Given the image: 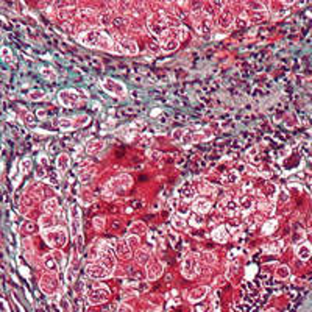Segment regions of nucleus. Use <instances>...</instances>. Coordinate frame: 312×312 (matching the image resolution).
Instances as JSON below:
<instances>
[{
  "mask_svg": "<svg viewBox=\"0 0 312 312\" xmlns=\"http://www.w3.org/2000/svg\"><path fill=\"white\" fill-rule=\"evenodd\" d=\"M78 41L86 47L106 50V52H111V48L114 45V41L111 39V36L100 28H91L87 31H83L81 35H78Z\"/></svg>",
  "mask_w": 312,
  "mask_h": 312,
  "instance_id": "nucleus-1",
  "label": "nucleus"
},
{
  "mask_svg": "<svg viewBox=\"0 0 312 312\" xmlns=\"http://www.w3.org/2000/svg\"><path fill=\"white\" fill-rule=\"evenodd\" d=\"M184 36H186V30L184 28H181V33L178 31V28L167 30L159 37L162 50L164 52H173V50H177L178 45H179V42H181V39H183Z\"/></svg>",
  "mask_w": 312,
  "mask_h": 312,
  "instance_id": "nucleus-2",
  "label": "nucleus"
},
{
  "mask_svg": "<svg viewBox=\"0 0 312 312\" xmlns=\"http://www.w3.org/2000/svg\"><path fill=\"white\" fill-rule=\"evenodd\" d=\"M169 22H170V19H169L167 16H164V13H158L155 16H150V19H148V28L151 30L153 35H156L158 37H161L167 30H170V28H169Z\"/></svg>",
  "mask_w": 312,
  "mask_h": 312,
  "instance_id": "nucleus-3",
  "label": "nucleus"
},
{
  "mask_svg": "<svg viewBox=\"0 0 312 312\" xmlns=\"http://www.w3.org/2000/svg\"><path fill=\"white\" fill-rule=\"evenodd\" d=\"M192 24L194 28L200 33V35H205V33H211L212 31V22L211 16H208L205 11H195L192 14Z\"/></svg>",
  "mask_w": 312,
  "mask_h": 312,
  "instance_id": "nucleus-4",
  "label": "nucleus"
},
{
  "mask_svg": "<svg viewBox=\"0 0 312 312\" xmlns=\"http://www.w3.org/2000/svg\"><path fill=\"white\" fill-rule=\"evenodd\" d=\"M100 86L103 87V91L108 92V94L112 95V97H125L128 94L127 86H125L122 81H117L114 78H103Z\"/></svg>",
  "mask_w": 312,
  "mask_h": 312,
  "instance_id": "nucleus-5",
  "label": "nucleus"
},
{
  "mask_svg": "<svg viewBox=\"0 0 312 312\" xmlns=\"http://www.w3.org/2000/svg\"><path fill=\"white\" fill-rule=\"evenodd\" d=\"M44 239L48 242V245L52 247H56V248H61L67 244V233H66L64 228H56V229H52L48 233H44Z\"/></svg>",
  "mask_w": 312,
  "mask_h": 312,
  "instance_id": "nucleus-6",
  "label": "nucleus"
},
{
  "mask_svg": "<svg viewBox=\"0 0 312 312\" xmlns=\"http://www.w3.org/2000/svg\"><path fill=\"white\" fill-rule=\"evenodd\" d=\"M133 179L128 175H120V177L111 179L106 186H105V194H117L120 190H125L127 187H130Z\"/></svg>",
  "mask_w": 312,
  "mask_h": 312,
  "instance_id": "nucleus-7",
  "label": "nucleus"
},
{
  "mask_svg": "<svg viewBox=\"0 0 312 312\" xmlns=\"http://www.w3.org/2000/svg\"><path fill=\"white\" fill-rule=\"evenodd\" d=\"M59 102H61V105L66 106V108H75V106H78L81 105V97L80 94L76 91L73 89H64L59 92Z\"/></svg>",
  "mask_w": 312,
  "mask_h": 312,
  "instance_id": "nucleus-8",
  "label": "nucleus"
},
{
  "mask_svg": "<svg viewBox=\"0 0 312 312\" xmlns=\"http://www.w3.org/2000/svg\"><path fill=\"white\" fill-rule=\"evenodd\" d=\"M198 258L197 254H187L186 259L183 262V267H181V273L184 275V278L187 280H192V278L198 273Z\"/></svg>",
  "mask_w": 312,
  "mask_h": 312,
  "instance_id": "nucleus-9",
  "label": "nucleus"
},
{
  "mask_svg": "<svg viewBox=\"0 0 312 312\" xmlns=\"http://www.w3.org/2000/svg\"><path fill=\"white\" fill-rule=\"evenodd\" d=\"M108 297H109V290H108L106 286H103V284H97V286H94L92 290L87 292V298H89V301L92 304H100V303L105 301Z\"/></svg>",
  "mask_w": 312,
  "mask_h": 312,
  "instance_id": "nucleus-10",
  "label": "nucleus"
},
{
  "mask_svg": "<svg viewBox=\"0 0 312 312\" xmlns=\"http://www.w3.org/2000/svg\"><path fill=\"white\" fill-rule=\"evenodd\" d=\"M114 42H116V41H114ZM116 44L119 45L120 53H122V55H138V52H139L138 44L131 39V37H128V36H119Z\"/></svg>",
  "mask_w": 312,
  "mask_h": 312,
  "instance_id": "nucleus-11",
  "label": "nucleus"
},
{
  "mask_svg": "<svg viewBox=\"0 0 312 312\" xmlns=\"http://www.w3.org/2000/svg\"><path fill=\"white\" fill-rule=\"evenodd\" d=\"M87 275L94 280H103V278H108L111 276V272H109L105 265H102L100 262H94V264H89L87 265Z\"/></svg>",
  "mask_w": 312,
  "mask_h": 312,
  "instance_id": "nucleus-12",
  "label": "nucleus"
},
{
  "mask_svg": "<svg viewBox=\"0 0 312 312\" xmlns=\"http://www.w3.org/2000/svg\"><path fill=\"white\" fill-rule=\"evenodd\" d=\"M81 214H80V209L76 205L70 206V231H72V236L76 239L80 234V229H81Z\"/></svg>",
  "mask_w": 312,
  "mask_h": 312,
  "instance_id": "nucleus-13",
  "label": "nucleus"
},
{
  "mask_svg": "<svg viewBox=\"0 0 312 312\" xmlns=\"http://www.w3.org/2000/svg\"><path fill=\"white\" fill-rule=\"evenodd\" d=\"M162 273V264L158 259H153L147 264V278L148 281H155L161 276Z\"/></svg>",
  "mask_w": 312,
  "mask_h": 312,
  "instance_id": "nucleus-14",
  "label": "nucleus"
},
{
  "mask_svg": "<svg viewBox=\"0 0 312 312\" xmlns=\"http://www.w3.org/2000/svg\"><path fill=\"white\" fill-rule=\"evenodd\" d=\"M87 122H89V117L87 116H83L81 120H73V117L72 119H61L59 120V127H61L63 131H69V130L76 128V127H84Z\"/></svg>",
  "mask_w": 312,
  "mask_h": 312,
  "instance_id": "nucleus-15",
  "label": "nucleus"
},
{
  "mask_svg": "<svg viewBox=\"0 0 312 312\" xmlns=\"http://www.w3.org/2000/svg\"><path fill=\"white\" fill-rule=\"evenodd\" d=\"M218 25L222 27V28H228V27H231L233 25V22H234V16H233V11L229 9V8H223L220 11V14H218Z\"/></svg>",
  "mask_w": 312,
  "mask_h": 312,
  "instance_id": "nucleus-16",
  "label": "nucleus"
},
{
  "mask_svg": "<svg viewBox=\"0 0 312 312\" xmlns=\"http://www.w3.org/2000/svg\"><path fill=\"white\" fill-rule=\"evenodd\" d=\"M114 250H116L117 256H120V258H123V259H130L131 258V247L128 245L127 240H120L119 244H116Z\"/></svg>",
  "mask_w": 312,
  "mask_h": 312,
  "instance_id": "nucleus-17",
  "label": "nucleus"
},
{
  "mask_svg": "<svg viewBox=\"0 0 312 312\" xmlns=\"http://www.w3.org/2000/svg\"><path fill=\"white\" fill-rule=\"evenodd\" d=\"M192 209H194L195 212H198V214H206V212L211 209V203H209V200H206V198H203V197H200V198H197V200L194 201Z\"/></svg>",
  "mask_w": 312,
  "mask_h": 312,
  "instance_id": "nucleus-18",
  "label": "nucleus"
},
{
  "mask_svg": "<svg viewBox=\"0 0 312 312\" xmlns=\"http://www.w3.org/2000/svg\"><path fill=\"white\" fill-rule=\"evenodd\" d=\"M212 239L215 240L218 244H225L228 240V228L220 225L217 229H214V233H212Z\"/></svg>",
  "mask_w": 312,
  "mask_h": 312,
  "instance_id": "nucleus-19",
  "label": "nucleus"
},
{
  "mask_svg": "<svg viewBox=\"0 0 312 312\" xmlns=\"http://www.w3.org/2000/svg\"><path fill=\"white\" fill-rule=\"evenodd\" d=\"M69 167H70V158H69V155L61 153V155L56 158V169H58V172L59 173H64Z\"/></svg>",
  "mask_w": 312,
  "mask_h": 312,
  "instance_id": "nucleus-20",
  "label": "nucleus"
},
{
  "mask_svg": "<svg viewBox=\"0 0 312 312\" xmlns=\"http://www.w3.org/2000/svg\"><path fill=\"white\" fill-rule=\"evenodd\" d=\"M145 231H147V228H145V225L142 222H134L133 225L130 226V234H131V236L141 237L142 234H145Z\"/></svg>",
  "mask_w": 312,
  "mask_h": 312,
  "instance_id": "nucleus-21",
  "label": "nucleus"
},
{
  "mask_svg": "<svg viewBox=\"0 0 312 312\" xmlns=\"http://www.w3.org/2000/svg\"><path fill=\"white\" fill-rule=\"evenodd\" d=\"M311 245L309 244H303V245H300V247L297 248V256L300 259H303V261H308L309 259V256H311Z\"/></svg>",
  "mask_w": 312,
  "mask_h": 312,
  "instance_id": "nucleus-22",
  "label": "nucleus"
},
{
  "mask_svg": "<svg viewBox=\"0 0 312 312\" xmlns=\"http://www.w3.org/2000/svg\"><path fill=\"white\" fill-rule=\"evenodd\" d=\"M206 292H208V287L206 286H201L198 289H195V290H192V293L189 295V300H190V301H200V300L205 298Z\"/></svg>",
  "mask_w": 312,
  "mask_h": 312,
  "instance_id": "nucleus-23",
  "label": "nucleus"
},
{
  "mask_svg": "<svg viewBox=\"0 0 312 312\" xmlns=\"http://www.w3.org/2000/svg\"><path fill=\"white\" fill-rule=\"evenodd\" d=\"M78 14H80V17L86 22L95 19V11L91 9V8H81V9H78Z\"/></svg>",
  "mask_w": 312,
  "mask_h": 312,
  "instance_id": "nucleus-24",
  "label": "nucleus"
},
{
  "mask_svg": "<svg viewBox=\"0 0 312 312\" xmlns=\"http://www.w3.org/2000/svg\"><path fill=\"white\" fill-rule=\"evenodd\" d=\"M278 226V220L276 218H272V220H267L264 223V226H262V233L264 234H272L275 231V228Z\"/></svg>",
  "mask_w": 312,
  "mask_h": 312,
  "instance_id": "nucleus-25",
  "label": "nucleus"
},
{
  "mask_svg": "<svg viewBox=\"0 0 312 312\" xmlns=\"http://www.w3.org/2000/svg\"><path fill=\"white\" fill-rule=\"evenodd\" d=\"M223 181L229 183V184L239 181V172L237 170H228L225 175H223Z\"/></svg>",
  "mask_w": 312,
  "mask_h": 312,
  "instance_id": "nucleus-26",
  "label": "nucleus"
},
{
  "mask_svg": "<svg viewBox=\"0 0 312 312\" xmlns=\"http://www.w3.org/2000/svg\"><path fill=\"white\" fill-rule=\"evenodd\" d=\"M45 211L48 212V214H56V212L59 211V206H58V201L55 200V198H52V200H48V201H45Z\"/></svg>",
  "mask_w": 312,
  "mask_h": 312,
  "instance_id": "nucleus-27",
  "label": "nucleus"
},
{
  "mask_svg": "<svg viewBox=\"0 0 312 312\" xmlns=\"http://www.w3.org/2000/svg\"><path fill=\"white\" fill-rule=\"evenodd\" d=\"M138 262L141 265H144V264H147V262H150V253L147 251L145 248H141L139 251H138Z\"/></svg>",
  "mask_w": 312,
  "mask_h": 312,
  "instance_id": "nucleus-28",
  "label": "nucleus"
},
{
  "mask_svg": "<svg viewBox=\"0 0 312 312\" xmlns=\"http://www.w3.org/2000/svg\"><path fill=\"white\" fill-rule=\"evenodd\" d=\"M94 175H95V169H87L86 172H81L80 173V181L86 184V183H89L92 178H94Z\"/></svg>",
  "mask_w": 312,
  "mask_h": 312,
  "instance_id": "nucleus-29",
  "label": "nucleus"
},
{
  "mask_svg": "<svg viewBox=\"0 0 312 312\" xmlns=\"http://www.w3.org/2000/svg\"><path fill=\"white\" fill-rule=\"evenodd\" d=\"M41 75L45 80H48V81H56V72H55L53 69L44 67V69H41Z\"/></svg>",
  "mask_w": 312,
  "mask_h": 312,
  "instance_id": "nucleus-30",
  "label": "nucleus"
},
{
  "mask_svg": "<svg viewBox=\"0 0 312 312\" xmlns=\"http://www.w3.org/2000/svg\"><path fill=\"white\" fill-rule=\"evenodd\" d=\"M172 223H173V226L178 228V229H186V222L181 215H173Z\"/></svg>",
  "mask_w": 312,
  "mask_h": 312,
  "instance_id": "nucleus-31",
  "label": "nucleus"
},
{
  "mask_svg": "<svg viewBox=\"0 0 312 312\" xmlns=\"http://www.w3.org/2000/svg\"><path fill=\"white\" fill-rule=\"evenodd\" d=\"M100 148H103V144H102V142L94 141L92 144L89 142V145H87V153H97Z\"/></svg>",
  "mask_w": 312,
  "mask_h": 312,
  "instance_id": "nucleus-32",
  "label": "nucleus"
},
{
  "mask_svg": "<svg viewBox=\"0 0 312 312\" xmlns=\"http://www.w3.org/2000/svg\"><path fill=\"white\" fill-rule=\"evenodd\" d=\"M98 19H100V24L102 25H111L112 24V19H111V14H109V13L100 14V16H98Z\"/></svg>",
  "mask_w": 312,
  "mask_h": 312,
  "instance_id": "nucleus-33",
  "label": "nucleus"
},
{
  "mask_svg": "<svg viewBox=\"0 0 312 312\" xmlns=\"http://www.w3.org/2000/svg\"><path fill=\"white\" fill-rule=\"evenodd\" d=\"M282 247V242H272L270 247H267V251H270V253H278V251L281 250Z\"/></svg>",
  "mask_w": 312,
  "mask_h": 312,
  "instance_id": "nucleus-34",
  "label": "nucleus"
},
{
  "mask_svg": "<svg viewBox=\"0 0 312 312\" xmlns=\"http://www.w3.org/2000/svg\"><path fill=\"white\" fill-rule=\"evenodd\" d=\"M45 265H47V269H50V270H58V264L50 258V254H47V258H45Z\"/></svg>",
  "mask_w": 312,
  "mask_h": 312,
  "instance_id": "nucleus-35",
  "label": "nucleus"
},
{
  "mask_svg": "<svg viewBox=\"0 0 312 312\" xmlns=\"http://www.w3.org/2000/svg\"><path fill=\"white\" fill-rule=\"evenodd\" d=\"M184 134H186L184 130H175L173 134H172V139H173V141H183Z\"/></svg>",
  "mask_w": 312,
  "mask_h": 312,
  "instance_id": "nucleus-36",
  "label": "nucleus"
},
{
  "mask_svg": "<svg viewBox=\"0 0 312 312\" xmlns=\"http://www.w3.org/2000/svg\"><path fill=\"white\" fill-rule=\"evenodd\" d=\"M94 226H95V229H103L105 228V218L103 217H95L94 218Z\"/></svg>",
  "mask_w": 312,
  "mask_h": 312,
  "instance_id": "nucleus-37",
  "label": "nucleus"
},
{
  "mask_svg": "<svg viewBox=\"0 0 312 312\" xmlns=\"http://www.w3.org/2000/svg\"><path fill=\"white\" fill-rule=\"evenodd\" d=\"M139 239H141V237H138V236H131V234H130V236L125 239V240H127L128 245H130L131 248H133V247H136V245L139 244Z\"/></svg>",
  "mask_w": 312,
  "mask_h": 312,
  "instance_id": "nucleus-38",
  "label": "nucleus"
},
{
  "mask_svg": "<svg viewBox=\"0 0 312 312\" xmlns=\"http://www.w3.org/2000/svg\"><path fill=\"white\" fill-rule=\"evenodd\" d=\"M203 261L205 262H208V264H214V262L217 261V258L212 253H205L203 254Z\"/></svg>",
  "mask_w": 312,
  "mask_h": 312,
  "instance_id": "nucleus-39",
  "label": "nucleus"
},
{
  "mask_svg": "<svg viewBox=\"0 0 312 312\" xmlns=\"http://www.w3.org/2000/svg\"><path fill=\"white\" fill-rule=\"evenodd\" d=\"M31 100H39V98H44V92L42 91H33L30 94Z\"/></svg>",
  "mask_w": 312,
  "mask_h": 312,
  "instance_id": "nucleus-40",
  "label": "nucleus"
},
{
  "mask_svg": "<svg viewBox=\"0 0 312 312\" xmlns=\"http://www.w3.org/2000/svg\"><path fill=\"white\" fill-rule=\"evenodd\" d=\"M276 275L280 276V278H286L289 275V270H287V267H280V269L276 270Z\"/></svg>",
  "mask_w": 312,
  "mask_h": 312,
  "instance_id": "nucleus-41",
  "label": "nucleus"
},
{
  "mask_svg": "<svg viewBox=\"0 0 312 312\" xmlns=\"http://www.w3.org/2000/svg\"><path fill=\"white\" fill-rule=\"evenodd\" d=\"M30 167H31V161L30 159H24L22 161V172H28L30 170Z\"/></svg>",
  "mask_w": 312,
  "mask_h": 312,
  "instance_id": "nucleus-42",
  "label": "nucleus"
},
{
  "mask_svg": "<svg viewBox=\"0 0 312 312\" xmlns=\"http://www.w3.org/2000/svg\"><path fill=\"white\" fill-rule=\"evenodd\" d=\"M256 270H258V267H256V265H250L248 269H247V278H248V280L256 273Z\"/></svg>",
  "mask_w": 312,
  "mask_h": 312,
  "instance_id": "nucleus-43",
  "label": "nucleus"
},
{
  "mask_svg": "<svg viewBox=\"0 0 312 312\" xmlns=\"http://www.w3.org/2000/svg\"><path fill=\"white\" fill-rule=\"evenodd\" d=\"M201 190H203V194L205 192H212V186H209L208 183H203L201 184Z\"/></svg>",
  "mask_w": 312,
  "mask_h": 312,
  "instance_id": "nucleus-44",
  "label": "nucleus"
}]
</instances>
